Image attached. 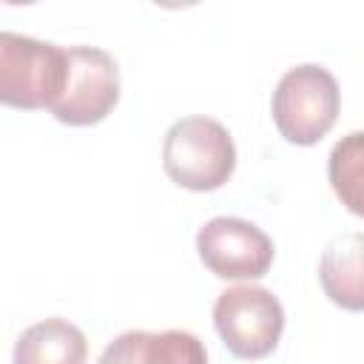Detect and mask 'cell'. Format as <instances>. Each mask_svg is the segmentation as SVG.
I'll return each mask as SVG.
<instances>
[{"mask_svg":"<svg viewBox=\"0 0 364 364\" xmlns=\"http://www.w3.org/2000/svg\"><path fill=\"white\" fill-rule=\"evenodd\" d=\"M162 168L179 188L196 193L216 191L236 171L233 136L213 117H182L165 131Z\"/></svg>","mask_w":364,"mask_h":364,"instance_id":"cell-1","label":"cell"},{"mask_svg":"<svg viewBox=\"0 0 364 364\" xmlns=\"http://www.w3.org/2000/svg\"><path fill=\"white\" fill-rule=\"evenodd\" d=\"M68 74V48L34 37L0 34V100L20 111L54 108Z\"/></svg>","mask_w":364,"mask_h":364,"instance_id":"cell-2","label":"cell"},{"mask_svg":"<svg viewBox=\"0 0 364 364\" xmlns=\"http://www.w3.org/2000/svg\"><path fill=\"white\" fill-rule=\"evenodd\" d=\"M341 91L336 77L316 63L296 65L276 82L270 111L279 134L290 145H316L336 125Z\"/></svg>","mask_w":364,"mask_h":364,"instance_id":"cell-3","label":"cell"},{"mask_svg":"<svg viewBox=\"0 0 364 364\" xmlns=\"http://www.w3.org/2000/svg\"><path fill=\"white\" fill-rule=\"evenodd\" d=\"M213 327L236 358L256 361L279 347L284 333V307L267 287L236 284L216 296Z\"/></svg>","mask_w":364,"mask_h":364,"instance_id":"cell-4","label":"cell"},{"mask_svg":"<svg viewBox=\"0 0 364 364\" xmlns=\"http://www.w3.org/2000/svg\"><path fill=\"white\" fill-rule=\"evenodd\" d=\"M119 100L117 60L97 46H68V74L51 114L57 122L85 128L102 122Z\"/></svg>","mask_w":364,"mask_h":364,"instance_id":"cell-5","label":"cell"},{"mask_svg":"<svg viewBox=\"0 0 364 364\" xmlns=\"http://www.w3.org/2000/svg\"><path fill=\"white\" fill-rule=\"evenodd\" d=\"M202 264L219 279H262L273 264L270 236L239 216H213L196 233Z\"/></svg>","mask_w":364,"mask_h":364,"instance_id":"cell-6","label":"cell"},{"mask_svg":"<svg viewBox=\"0 0 364 364\" xmlns=\"http://www.w3.org/2000/svg\"><path fill=\"white\" fill-rule=\"evenodd\" d=\"M97 364H208V353L188 330H128L108 341Z\"/></svg>","mask_w":364,"mask_h":364,"instance_id":"cell-7","label":"cell"},{"mask_svg":"<svg viewBox=\"0 0 364 364\" xmlns=\"http://www.w3.org/2000/svg\"><path fill=\"white\" fill-rule=\"evenodd\" d=\"M324 296L350 313L364 310V233L350 230L327 242L318 262Z\"/></svg>","mask_w":364,"mask_h":364,"instance_id":"cell-8","label":"cell"},{"mask_svg":"<svg viewBox=\"0 0 364 364\" xmlns=\"http://www.w3.org/2000/svg\"><path fill=\"white\" fill-rule=\"evenodd\" d=\"M14 364H85L88 338L68 318L51 316L20 333L11 353Z\"/></svg>","mask_w":364,"mask_h":364,"instance_id":"cell-9","label":"cell"},{"mask_svg":"<svg viewBox=\"0 0 364 364\" xmlns=\"http://www.w3.org/2000/svg\"><path fill=\"white\" fill-rule=\"evenodd\" d=\"M327 179L338 202L350 213L364 216V131H350L333 145Z\"/></svg>","mask_w":364,"mask_h":364,"instance_id":"cell-10","label":"cell"}]
</instances>
